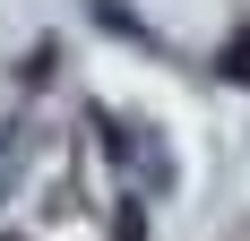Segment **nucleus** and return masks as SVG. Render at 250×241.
Listing matches in <instances>:
<instances>
[{"label": "nucleus", "instance_id": "obj_1", "mask_svg": "<svg viewBox=\"0 0 250 241\" xmlns=\"http://www.w3.org/2000/svg\"><path fill=\"white\" fill-rule=\"evenodd\" d=\"M216 78H225V86H250V26L233 35L225 52H216Z\"/></svg>", "mask_w": 250, "mask_h": 241}, {"label": "nucleus", "instance_id": "obj_2", "mask_svg": "<svg viewBox=\"0 0 250 241\" xmlns=\"http://www.w3.org/2000/svg\"><path fill=\"white\" fill-rule=\"evenodd\" d=\"M112 241H147V216H138V207H121V216H112Z\"/></svg>", "mask_w": 250, "mask_h": 241}]
</instances>
